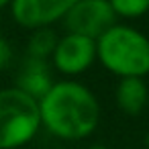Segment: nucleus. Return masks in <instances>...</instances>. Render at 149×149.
Listing matches in <instances>:
<instances>
[{"label": "nucleus", "instance_id": "nucleus-9", "mask_svg": "<svg viewBox=\"0 0 149 149\" xmlns=\"http://www.w3.org/2000/svg\"><path fill=\"white\" fill-rule=\"evenodd\" d=\"M57 39L59 37L51 29H37V31H33L31 39L27 43V57L47 61V57H51L53 51H55Z\"/></svg>", "mask_w": 149, "mask_h": 149}, {"label": "nucleus", "instance_id": "nucleus-2", "mask_svg": "<svg viewBox=\"0 0 149 149\" xmlns=\"http://www.w3.org/2000/svg\"><path fill=\"white\" fill-rule=\"evenodd\" d=\"M96 57L104 70L123 78L149 74V37L131 25H114L96 41Z\"/></svg>", "mask_w": 149, "mask_h": 149}, {"label": "nucleus", "instance_id": "nucleus-6", "mask_svg": "<svg viewBox=\"0 0 149 149\" xmlns=\"http://www.w3.org/2000/svg\"><path fill=\"white\" fill-rule=\"evenodd\" d=\"M78 0H13V19L31 31L49 29V25L63 21Z\"/></svg>", "mask_w": 149, "mask_h": 149}, {"label": "nucleus", "instance_id": "nucleus-5", "mask_svg": "<svg viewBox=\"0 0 149 149\" xmlns=\"http://www.w3.org/2000/svg\"><path fill=\"white\" fill-rule=\"evenodd\" d=\"M96 59V41L74 33H65L63 37H59L51 55L53 68L63 76H80L90 70Z\"/></svg>", "mask_w": 149, "mask_h": 149}, {"label": "nucleus", "instance_id": "nucleus-4", "mask_svg": "<svg viewBox=\"0 0 149 149\" xmlns=\"http://www.w3.org/2000/svg\"><path fill=\"white\" fill-rule=\"evenodd\" d=\"M65 31L98 41L116 25V15L108 0H78L63 19Z\"/></svg>", "mask_w": 149, "mask_h": 149}, {"label": "nucleus", "instance_id": "nucleus-7", "mask_svg": "<svg viewBox=\"0 0 149 149\" xmlns=\"http://www.w3.org/2000/svg\"><path fill=\"white\" fill-rule=\"evenodd\" d=\"M53 84H55V82H53V76H51V70H49L47 61L27 57L25 63H23L21 70H19L15 88L23 90L25 94H29V96L35 98V100H41V98L51 90Z\"/></svg>", "mask_w": 149, "mask_h": 149}, {"label": "nucleus", "instance_id": "nucleus-13", "mask_svg": "<svg viewBox=\"0 0 149 149\" xmlns=\"http://www.w3.org/2000/svg\"><path fill=\"white\" fill-rule=\"evenodd\" d=\"M10 2H13V0H0V8L6 6V4H10Z\"/></svg>", "mask_w": 149, "mask_h": 149}, {"label": "nucleus", "instance_id": "nucleus-11", "mask_svg": "<svg viewBox=\"0 0 149 149\" xmlns=\"http://www.w3.org/2000/svg\"><path fill=\"white\" fill-rule=\"evenodd\" d=\"M10 59H13V47L4 37H0V70H4L10 63Z\"/></svg>", "mask_w": 149, "mask_h": 149}, {"label": "nucleus", "instance_id": "nucleus-14", "mask_svg": "<svg viewBox=\"0 0 149 149\" xmlns=\"http://www.w3.org/2000/svg\"><path fill=\"white\" fill-rule=\"evenodd\" d=\"M145 147L149 149V131H147V135H145Z\"/></svg>", "mask_w": 149, "mask_h": 149}, {"label": "nucleus", "instance_id": "nucleus-10", "mask_svg": "<svg viewBox=\"0 0 149 149\" xmlns=\"http://www.w3.org/2000/svg\"><path fill=\"white\" fill-rule=\"evenodd\" d=\"M116 19H141L149 13V0H108Z\"/></svg>", "mask_w": 149, "mask_h": 149}, {"label": "nucleus", "instance_id": "nucleus-1", "mask_svg": "<svg viewBox=\"0 0 149 149\" xmlns=\"http://www.w3.org/2000/svg\"><path fill=\"white\" fill-rule=\"evenodd\" d=\"M41 127L65 141L90 137L100 123V104L94 92L74 80H61L39 100Z\"/></svg>", "mask_w": 149, "mask_h": 149}, {"label": "nucleus", "instance_id": "nucleus-8", "mask_svg": "<svg viewBox=\"0 0 149 149\" xmlns=\"http://www.w3.org/2000/svg\"><path fill=\"white\" fill-rule=\"evenodd\" d=\"M114 102L127 116H137L149 102V86L143 78H123L114 88Z\"/></svg>", "mask_w": 149, "mask_h": 149}, {"label": "nucleus", "instance_id": "nucleus-12", "mask_svg": "<svg viewBox=\"0 0 149 149\" xmlns=\"http://www.w3.org/2000/svg\"><path fill=\"white\" fill-rule=\"evenodd\" d=\"M88 149H108L106 145H100V143H96V145H92V147H88Z\"/></svg>", "mask_w": 149, "mask_h": 149}, {"label": "nucleus", "instance_id": "nucleus-3", "mask_svg": "<svg viewBox=\"0 0 149 149\" xmlns=\"http://www.w3.org/2000/svg\"><path fill=\"white\" fill-rule=\"evenodd\" d=\"M41 127L39 100L10 86L0 90V149L27 145Z\"/></svg>", "mask_w": 149, "mask_h": 149}]
</instances>
